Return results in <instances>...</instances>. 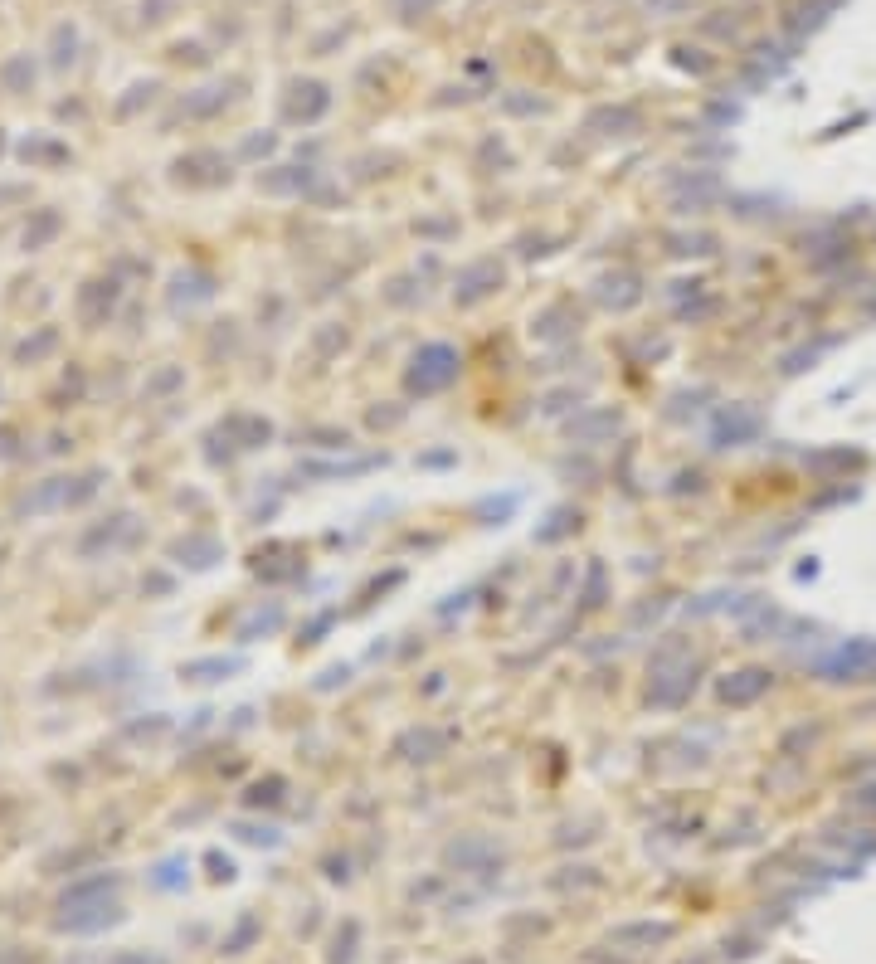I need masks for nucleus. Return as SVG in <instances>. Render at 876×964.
<instances>
[{
	"instance_id": "f257e3e1",
	"label": "nucleus",
	"mask_w": 876,
	"mask_h": 964,
	"mask_svg": "<svg viewBox=\"0 0 876 964\" xmlns=\"http://www.w3.org/2000/svg\"><path fill=\"white\" fill-rule=\"evenodd\" d=\"M117 887H122V877H108V872L69 887L64 891V901H59V921H54V926L69 930V935H93V930L117 926V921H122Z\"/></svg>"
},
{
	"instance_id": "f03ea898",
	"label": "nucleus",
	"mask_w": 876,
	"mask_h": 964,
	"mask_svg": "<svg viewBox=\"0 0 876 964\" xmlns=\"http://www.w3.org/2000/svg\"><path fill=\"white\" fill-rule=\"evenodd\" d=\"M458 351L453 346H443V341H429V346H419L414 351V361H409V371H404V390L409 395H419V400H429V395H443L453 380H458Z\"/></svg>"
},
{
	"instance_id": "7ed1b4c3",
	"label": "nucleus",
	"mask_w": 876,
	"mask_h": 964,
	"mask_svg": "<svg viewBox=\"0 0 876 964\" xmlns=\"http://www.w3.org/2000/svg\"><path fill=\"white\" fill-rule=\"evenodd\" d=\"M497 288H502V263L473 259L458 273V283H453V302H458V307H477V302H487Z\"/></svg>"
},
{
	"instance_id": "20e7f679",
	"label": "nucleus",
	"mask_w": 876,
	"mask_h": 964,
	"mask_svg": "<svg viewBox=\"0 0 876 964\" xmlns=\"http://www.w3.org/2000/svg\"><path fill=\"white\" fill-rule=\"evenodd\" d=\"M112 307H117V283H112V278L83 283V293H78V322H83V327H103L112 317Z\"/></svg>"
},
{
	"instance_id": "39448f33",
	"label": "nucleus",
	"mask_w": 876,
	"mask_h": 964,
	"mask_svg": "<svg viewBox=\"0 0 876 964\" xmlns=\"http://www.w3.org/2000/svg\"><path fill=\"white\" fill-rule=\"evenodd\" d=\"M176 181H185V186H224V181H229L224 156H215V151H190V156L176 161Z\"/></svg>"
},
{
	"instance_id": "423d86ee",
	"label": "nucleus",
	"mask_w": 876,
	"mask_h": 964,
	"mask_svg": "<svg viewBox=\"0 0 876 964\" xmlns=\"http://www.w3.org/2000/svg\"><path fill=\"white\" fill-rule=\"evenodd\" d=\"M171 556L181 560V565H190V570H210V565L224 556V546H219L215 536H205V531H190V536H181V541L171 546Z\"/></svg>"
},
{
	"instance_id": "0eeeda50",
	"label": "nucleus",
	"mask_w": 876,
	"mask_h": 964,
	"mask_svg": "<svg viewBox=\"0 0 876 964\" xmlns=\"http://www.w3.org/2000/svg\"><path fill=\"white\" fill-rule=\"evenodd\" d=\"M765 692H769V672L765 668H745V672H735V677L721 682V702H726V706H750L755 697H765Z\"/></svg>"
},
{
	"instance_id": "6e6552de",
	"label": "nucleus",
	"mask_w": 876,
	"mask_h": 964,
	"mask_svg": "<svg viewBox=\"0 0 876 964\" xmlns=\"http://www.w3.org/2000/svg\"><path fill=\"white\" fill-rule=\"evenodd\" d=\"M219 434H229L234 448H263L273 439V424H268V419H254V414H229V419L219 424Z\"/></svg>"
},
{
	"instance_id": "1a4fd4ad",
	"label": "nucleus",
	"mask_w": 876,
	"mask_h": 964,
	"mask_svg": "<svg viewBox=\"0 0 876 964\" xmlns=\"http://www.w3.org/2000/svg\"><path fill=\"white\" fill-rule=\"evenodd\" d=\"M443 745H448L443 731H434V726H414V731H404L400 741H395V755H404V760H438Z\"/></svg>"
},
{
	"instance_id": "9d476101",
	"label": "nucleus",
	"mask_w": 876,
	"mask_h": 964,
	"mask_svg": "<svg viewBox=\"0 0 876 964\" xmlns=\"http://www.w3.org/2000/svg\"><path fill=\"white\" fill-rule=\"evenodd\" d=\"M599 302L614 307V312H628V307L643 302V283L633 273H609V278H599Z\"/></svg>"
},
{
	"instance_id": "9b49d317",
	"label": "nucleus",
	"mask_w": 876,
	"mask_h": 964,
	"mask_svg": "<svg viewBox=\"0 0 876 964\" xmlns=\"http://www.w3.org/2000/svg\"><path fill=\"white\" fill-rule=\"evenodd\" d=\"M215 297V278L210 273H176L171 278V307H195V302H210Z\"/></svg>"
},
{
	"instance_id": "f8f14e48",
	"label": "nucleus",
	"mask_w": 876,
	"mask_h": 964,
	"mask_svg": "<svg viewBox=\"0 0 876 964\" xmlns=\"http://www.w3.org/2000/svg\"><path fill=\"white\" fill-rule=\"evenodd\" d=\"M619 424H623L619 409H589V414H580V419L570 424V439H580V444H594L599 434H614Z\"/></svg>"
},
{
	"instance_id": "ddd939ff",
	"label": "nucleus",
	"mask_w": 876,
	"mask_h": 964,
	"mask_svg": "<svg viewBox=\"0 0 876 964\" xmlns=\"http://www.w3.org/2000/svg\"><path fill=\"white\" fill-rule=\"evenodd\" d=\"M59 229H64V215H59V210H35V215H30V224H25V234H20V244L35 254V249H44V244H49Z\"/></svg>"
},
{
	"instance_id": "4468645a",
	"label": "nucleus",
	"mask_w": 876,
	"mask_h": 964,
	"mask_svg": "<svg viewBox=\"0 0 876 964\" xmlns=\"http://www.w3.org/2000/svg\"><path fill=\"white\" fill-rule=\"evenodd\" d=\"M127 526H132V517H127V512H117V517H108V526H93V531H83V541H78V556L93 560L98 551H103V546H112V541H117Z\"/></svg>"
},
{
	"instance_id": "2eb2a0df",
	"label": "nucleus",
	"mask_w": 876,
	"mask_h": 964,
	"mask_svg": "<svg viewBox=\"0 0 876 964\" xmlns=\"http://www.w3.org/2000/svg\"><path fill=\"white\" fill-rule=\"evenodd\" d=\"M755 429V414H745V409H730L721 414V429H716V448H730L735 439H745Z\"/></svg>"
},
{
	"instance_id": "dca6fc26",
	"label": "nucleus",
	"mask_w": 876,
	"mask_h": 964,
	"mask_svg": "<svg viewBox=\"0 0 876 964\" xmlns=\"http://www.w3.org/2000/svg\"><path fill=\"white\" fill-rule=\"evenodd\" d=\"M234 668H239L234 658H200V663H185L181 677H190V682H215V677H229Z\"/></svg>"
},
{
	"instance_id": "f3484780",
	"label": "nucleus",
	"mask_w": 876,
	"mask_h": 964,
	"mask_svg": "<svg viewBox=\"0 0 876 964\" xmlns=\"http://www.w3.org/2000/svg\"><path fill=\"white\" fill-rule=\"evenodd\" d=\"M54 346H59V332H54V327H44L39 336H30V341H20V346H15V361H39V356H49Z\"/></svg>"
},
{
	"instance_id": "a211bd4d",
	"label": "nucleus",
	"mask_w": 876,
	"mask_h": 964,
	"mask_svg": "<svg viewBox=\"0 0 876 964\" xmlns=\"http://www.w3.org/2000/svg\"><path fill=\"white\" fill-rule=\"evenodd\" d=\"M672 254H677V259H692V254H716V239H711V234H672Z\"/></svg>"
},
{
	"instance_id": "6ab92c4d",
	"label": "nucleus",
	"mask_w": 876,
	"mask_h": 964,
	"mask_svg": "<svg viewBox=\"0 0 876 964\" xmlns=\"http://www.w3.org/2000/svg\"><path fill=\"white\" fill-rule=\"evenodd\" d=\"M20 161H69V147H59V142H20Z\"/></svg>"
},
{
	"instance_id": "aec40b11",
	"label": "nucleus",
	"mask_w": 876,
	"mask_h": 964,
	"mask_svg": "<svg viewBox=\"0 0 876 964\" xmlns=\"http://www.w3.org/2000/svg\"><path fill=\"white\" fill-rule=\"evenodd\" d=\"M278 624H283V614H278V609H268V614H254V619H249V624L239 629V638H244V643H254V633H258V629L268 633V629H278Z\"/></svg>"
},
{
	"instance_id": "412c9836",
	"label": "nucleus",
	"mask_w": 876,
	"mask_h": 964,
	"mask_svg": "<svg viewBox=\"0 0 876 964\" xmlns=\"http://www.w3.org/2000/svg\"><path fill=\"white\" fill-rule=\"evenodd\" d=\"M181 867H185L181 857H171V862H161V867H156V877H151V882H156V887H166V891H171V887H181V882H185V877H181Z\"/></svg>"
},
{
	"instance_id": "4be33fe9",
	"label": "nucleus",
	"mask_w": 876,
	"mask_h": 964,
	"mask_svg": "<svg viewBox=\"0 0 876 964\" xmlns=\"http://www.w3.org/2000/svg\"><path fill=\"white\" fill-rule=\"evenodd\" d=\"M5 83H10V88H25V83H35V69H30L25 59H10V64H5Z\"/></svg>"
},
{
	"instance_id": "5701e85b",
	"label": "nucleus",
	"mask_w": 876,
	"mask_h": 964,
	"mask_svg": "<svg viewBox=\"0 0 876 964\" xmlns=\"http://www.w3.org/2000/svg\"><path fill=\"white\" fill-rule=\"evenodd\" d=\"M181 380H185V371H161L156 380H151V390H176Z\"/></svg>"
}]
</instances>
